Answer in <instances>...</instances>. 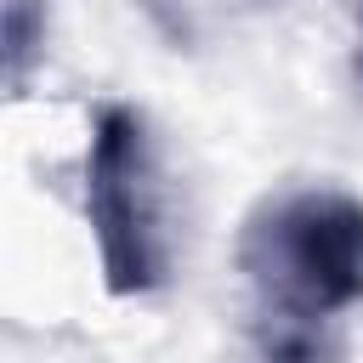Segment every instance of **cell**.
<instances>
[{"instance_id": "1", "label": "cell", "mask_w": 363, "mask_h": 363, "mask_svg": "<svg viewBox=\"0 0 363 363\" xmlns=\"http://www.w3.org/2000/svg\"><path fill=\"white\" fill-rule=\"evenodd\" d=\"M238 272L261 318L335 323L363 306V199L340 187L261 199L238 233Z\"/></svg>"}, {"instance_id": "2", "label": "cell", "mask_w": 363, "mask_h": 363, "mask_svg": "<svg viewBox=\"0 0 363 363\" xmlns=\"http://www.w3.org/2000/svg\"><path fill=\"white\" fill-rule=\"evenodd\" d=\"M85 221L108 295H153L170 284V216L164 170L142 108L108 102L91 119L85 147Z\"/></svg>"}, {"instance_id": "3", "label": "cell", "mask_w": 363, "mask_h": 363, "mask_svg": "<svg viewBox=\"0 0 363 363\" xmlns=\"http://www.w3.org/2000/svg\"><path fill=\"white\" fill-rule=\"evenodd\" d=\"M40 45H45V0H6V79H11V96H23Z\"/></svg>"}]
</instances>
